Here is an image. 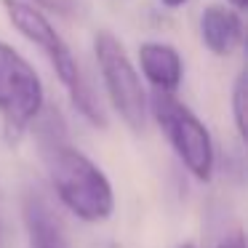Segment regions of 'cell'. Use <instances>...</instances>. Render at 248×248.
Wrapping results in <instances>:
<instances>
[{"instance_id": "cell-5", "label": "cell", "mask_w": 248, "mask_h": 248, "mask_svg": "<svg viewBox=\"0 0 248 248\" xmlns=\"http://www.w3.org/2000/svg\"><path fill=\"white\" fill-rule=\"evenodd\" d=\"M93 51H96L99 72H102L104 88H107L115 112L134 134H141L147 120V91L141 86L139 70L128 59L123 43L107 30H102L93 38Z\"/></svg>"}, {"instance_id": "cell-8", "label": "cell", "mask_w": 248, "mask_h": 248, "mask_svg": "<svg viewBox=\"0 0 248 248\" xmlns=\"http://www.w3.org/2000/svg\"><path fill=\"white\" fill-rule=\"evenodd\" d=\"M24 219H27V230H30L32 248H67L59 224H56V219L51 216V211L40 203V198L27 200Z\"/></svg>"}, {"instance_id": "cell-7", "label": "cell", "mask_w": 248, "mask_h": 248, "mask_svg": "<svg viewBox=\"0 0 248 248\" xmlns=\"http://www.w3.org/2000/svg\"><path fill=\"white\" fill-rule=\"evenodd\" d=\"M200 38H203L205 48L216 56H227L240 46L243 40V22L237 11L219 3H211L203 14H200Z\"/></svg>"}, {"instance_id": "cell-12", "label": "cell", "mask_w": 248, "mask_h": 248, "mask_svg": "<svg viewBox=\"0 0 248 248\" xmlns=\"http://www.w3.org/2000/svg\"><path fill=\"white\" fill-rule=\"evenodd\" d=\"M232 6V11H246V6H248V0H227Z\"/></svg>"}, {"instance_id": "cell-11", "label": "cell", "mask_w": 248, "mask_h": 248, "mask_svg": "<svg viewBox=\"0 0 248 248\" xmlns=\"http://www.w3.org/2000/svg\"><path fill=\"white\" fill-rule=\"evenodd\" d=\"M219 248H246V237H243V232H235L232 237H224Z\"/></svg>"}, {"instance_id": "cell-10", "label": "cell", "mask_w": 248, "mask_h": 248, "mask_svg": "<svg viewBox=\"0 0 248 248\" xmlns=\"http://www.w3.org/2000/svg\"><path fill=\"white\" fill-rule=\"evenodd\" d=\"M27 3H32L35 8H48V11H56V14H70L72 8V0H27Z\"/></svg>"}, {"instance_id": "cell-9", "label": "cell", "mask_w": 248, "mask_h": 248, "mask_svg": "<svg viewBox=\"0 0 248 248\" xmlns=\"http://www.w3.org/2000/svg\"><path fill=\"white\" fill-rule=\"evenodd\" d=\"M246 96H248V88H246V72L235 78V86H232V115H235V128L237 136L246 139Z\"/></svg>"}, {"instance_id": "cell-14", "label": "cell", "mask_w": 248, "mask_h": 248, "mask_svg": "<svg viewBox=\"0 0 248 248\" xmlns=\"http://www.w3.org/2000/svg\"><path fill=\"white\" fill-rule=\"evenodd\" d=\"M184 248H192V246H184Z\"/></svg>"}, {"instance_id": "cell-2", "label": "cell", "mask_w": 248, "mask_h": 248, "mask_svg": "<svg viewBox=\"0 0 248 248\" xmlns=\"http://www.w3.org/2000/svg\"><path fill=\"white\" fill-rule=\"evenodd\" d=\"M46 166L59 200L88 224L107 221L115 211V192L107 173L83 150L70 144H51L46 150Z\"/></svg>"}, {"instance_id": "cell-1", "label": "cell", "mask_w": 248, "mask_h": 248, "mask_svg": "<svg viewBox=\"0 0 248 248\" xmlns=\"http://www.w3.org/2000/svg\"><path fill=\"white\" fill-rule=\"evenodd\" d=\"M3 8H6V16H8V22L14 24V30H16L19 35H24L30 43L38 46V48L48 56L56 78H59L62 86L70 93L72 107H75L91 125L104 128V125H107V118H104L102 107L96 104V96H93L88 80L83 78V70H80V64H78V59L72 56L67 40L62 38L59 30L48 22V16H46L40 8H35L32 3H27V0H3Z\"/></svg>"}, {"instance_id": "cell-4", "label": "cell", "mask_w": 248, "mask_h": 248, "mask_svg": "<svg viewBox=\"0 0 248 248\" xmlns=\"http://www.w3.org/2000/svg\"><path fill=\"white\" fill-rule=\"evenodd\" d=\"M46 91L35 67L0 40V115L8 139H19L43 112Z\"/></svg>"}, {"instance_id": "cell-6", "label": "cell", "mask_w": 248, "mask_h": 248, "mask_svg": "<svg viewBox=\"0 0 248 248\" xmlns=\"http://www.w3.org/2000/svg\"><path fill=\"white\" fill-rule=\"evenodd\" d=\"M139 64L144 78L155 86V91L163 93H173L179 86H182V56L173 46L168 43H157V40H150V43L139 46Z\"/></svg>"}, {"instance_id": "cell-3", "label": "cell", "mask_w": 248, "mask_h": 248, "mask_svg": "<svg viewBox=\"0 0 248 248\" xmlns=\"http://www.w3.org/2000/svg\"><path fill=\"white\" fill-rule=\"evenodd\" d=\"M147 104H150L152 118L157 120L160 131L166 134L168 144L184 163V168L198 182H211V176H214V141H211L208 128L200 123V118L187 104L179 102L173 93L155 91Z\"/></svg>"}, {"instance_id": "cell-13", "label": "cell", "mask_w": 248, "mask_h": 248, "mask_svg": "<svg viewBox=\"0 0 248 248\" xmlns=\"http://www.w3.org/2000/svg\"><path fill=\"white\" fill-rule=\"evenodd\" d=\"M163 6H168V8H179V6H184L187 0H160Z\"/></svg>"}]
</instances>
